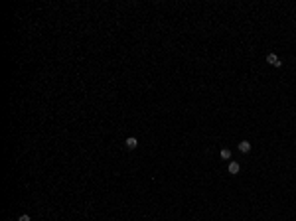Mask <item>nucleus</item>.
Masks as SVG:
<instances>
[{
  "instance_id": "f257e3e1",
  "label": "nucleus",
  "mask_w": 296,
  "mask_h": 221,
  "mask_svg": "<svg viewBox=\"0 0 296 221\" xmlns=\"http://www.w3.org/2000/svg\"><path fill=\"white\" fill-rule=\"evenodd\" d=\"M266 63H270V65H274V67H280V65H282V61H280L278 57H276L274 53H269L266 55Z\"/></svg>"
},
{
  "instance_id": "f03ea898",
  "label": "nucleus",
  "mask_w": 296,
  "mask_h": 221,
  "mask_svg": "<svg viewBox=\"0 0 296 221\" xmlns=\"http://www.w3.org/2000/svg\"><path fill=\"white\" fill-rule=\"evenodd\" d=\"M124 144H126V148H130V150H134L136 146H138V140L134 138V136H128V138L124 140Z\"/></svg>"
},
{
  "instance_id": "7ed1b4c3",
  "label": "nucleus",
  "mask_w": 296,
  "mask_h": 221,
  "mask_svg": "<svg viewBox=\"0 0 296 221\" xmlns=\"http://www.w3.org/2000/svg\"><path fill=\"white\" fill-rule=\"evenodd\" d=\"M239 150H241L243 154H247L249 150H251V142H249V140H241V142H239Z\"/></svg>"
},
{
  "instance_id": "20e7f679",
  "label": "nucleus",
  "mask_w": 296,
  "mask_h": 221,
  "mask_svg": "<svg viewBox=\"0 0 296 221\" xmlns=\"http://www.w3.org/2000/svg\"><path fill=\"white\" fill-rule=\"evenodd\" d=\"M239 170H241V166L237 162H229V174H239Z\"/></svg>"
},
{
  "instance_id": "39448f33",
  "label": "nucleus",
  "mask_w": 296,
  "mask_h": 221,
  "mask_svg": "<svg viewBox=\"0 0 296 221\" xmlns=\"http://www.w3.org/2000/svg\"><path fill=\"white\" fill-rule=\"evenodd\" d=\"M219 156H221L223 160H229V158H231V150H227V148H223V150H221V154H219Z\"/></svg>"
},
{
  "instance_id": "423d86ee",
  "label": "nucleus",
  "mask_w": 296,
  "mask_h": 221,
  "mask_svg": "<svg viewBox=\"0 0 296 221\" xmlns=\"http://www.w3.org/2000/svg\"><path fill=\"white\" fill-rule=\"evenodd\" d=\"M18 221H32V219H30V215H20V219H18Z\"/></svg>"
}]
</instances>
